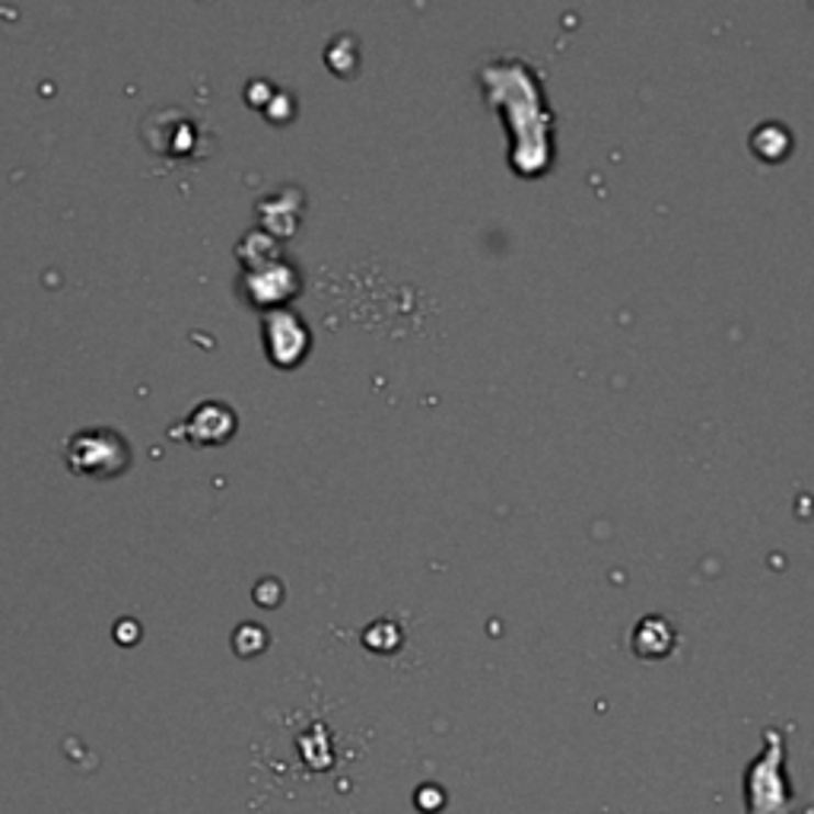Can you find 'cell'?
I'll return each mask as SVG.
<instances>
[{
    "label": "cell",
    "instance_id": "1",
    "mask_svg": "<svg viewBox=\"0 0 814 814\" xmlns=\"http://www.w3.org/2000/svg\"><path fill=\"white\" fill-rule=\"evenodd\" d=\"M745 789H748V814L792 812V792L783 773V732L767 728V748L748 767Z\"/></svg>",
    "mask_w": 814,
    "mask_h": 814
},
{
    "label": "cell",
    "instance_id": "2",
    "mask_svg": "<svg viewBox=\"0 0 814 814\" xmlns=\"http://www.w3.org/2000/svg\"><path fill=\"white\" fill-rule=\"evenodd\" d=\"M678 643L674 627L665 617H643L634 631V653L639 659H665Z\"/></svg>",
    "mask_w": 814,
    "mask_h": 814
}]
</instances>
